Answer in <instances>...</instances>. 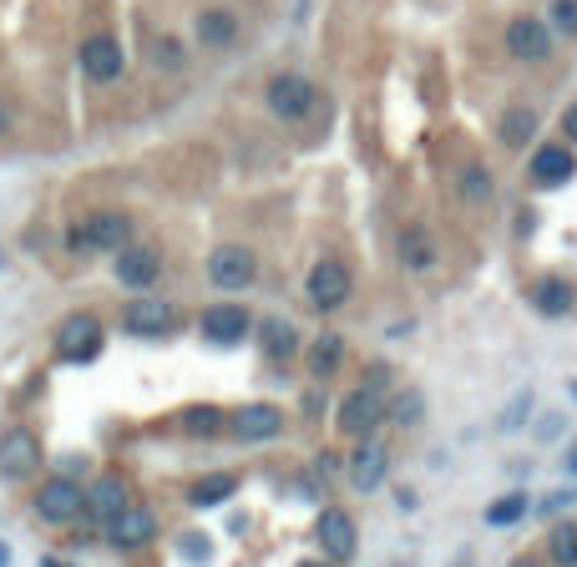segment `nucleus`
<instances>
[{
  "instance_id": "1",
  "label": "nucleus",
  "mask_w": 577,
  "mask_h": 567,
  "mask_svg": "<svg viewBox=\"0 0 577 567\" xmlns=\"http://www.w3.org/2000/svg\"><path fill=\"white\" fill-rule=\"evenodd\" d=\"M122 243H132V218L127 213H92L81 228H71L76 254H117Z\"/></svg>"
},
{
  "instance_id": "2",
  "label": "nucleus",
  "mask_w": 577,
  "mask_h": 567,
  "mask_svg": "<svg viewBox=\"0 0 577 567\" xmlns=\"http://www.w3.org/2000/svg\"><path fill=\"white\" fill-rule=\"evenodd\" d=\"M385 421V395H380V385H355L345 400H340V411H335V426L345 431V436H370L375 426Z\"/></svg>"
},
{
  "instance_id": "3",
  "label": "nucleus",
  "mask_w": 577,
  "mask_h": 567,
  "mask_svg": "<svg viewBox=\"0 0 577 567\" xmlns=\"http://www.w3.org/2000/svg\"><path fill=\"white\" fill-rule=\"evenodd\" d=\"M102 350V319L97 314H66L61 330H56V355L66 365H87Z\"/></svg>"
},
{
  "instance_id": "4",
  "label": "nucleus",
  "mask_w": 577,
  "mask_h": 567,
  "mask_svg": "<svg viewBox=\"0 0 577 567\" xmlns=\"http://www.w3.org/2000/svg\"><path fill=\"white\" fill-rule=\"evenodd\" d=\"M122 324L127 335H142V340H157V335H173L178 330V309L168 299H152V294H137L127 309H122Z\"/></svg>"
},
{
  "instance_id": "5",
  "label": "nucleus",
  "mask_w": 577,
  "mask_h": 567,
  "mask_svg": "<svg viewBox=\"0 0 577 567\" xmlns=\"http://www.w3.org/2000/svg\"><path fill=\"white\" fill-rule=\"evenodd\" d=\"M81 502H87V492H81L71 476H51L41 492H36V512H41V522H51V527L76 522V517H81Z\"/></svg>"
},
{
  "instance_id": "6",
  "label": "nucleus",
  "mask_w": 577,
  "mask_h": 567,
  "mask_svg": "<svg viewBox=\"0 0 577 567\" xmlns=\"http://www.w3.org/2000/svg\"><path fill=\"white\" fill-rule=\"evenodd\" d=\"M345 299H350V269L340 259H319L309 269V304L324 309V314H335Z\"/></svg>"
},
{
  "instance_id": "7",
  "label": "nucleus",
  "mask_w": 577,
  "mask_h": 567,
  "mask_svg": "<svg viewBox=\"0 0 577 567\" xmlns=\"http://www.w3.org/2000/svg\"><path fill=\"white\" fill-rule=\"evenodd\" d=\"M36 466H41V441L26 426H11L6 436H0V476H6V481H26Z\"/></svg>"
},
{
  "instance_id": "8",
  "label": "nucleus",
  "mask_w": 577,
  "mask_h": 567,
  "mask_svg": "<svg viewBox=\"0 0 577 567\" xmlns=\"http://www.w3.org/2000/svg\"><path fill=\"white\" fill-rule=\"evenodd\" d=\"M269 107H274V117H284V122H299L309 107H314V87L304 76H294V71H284V76H274L269 81Z\"/></svg>"
},
{
  "instance_id": "9",
  "label": "nucleus",
  "mask_w": 577,
  "mask_h": 567,
  "mask_svg": "<svg viewBox=\"0 0 577 567\" xmlns=\"http://www.w3.org/2000/svg\"><path fill=\"white\" fill-rule=\"evenodd\" d=\"M208 279H213L218 289H243V284H254V254L238 249V243H228V249H213V254H208Z\"/></svg>"
},
{
  "instance_id": "10",
  "label": "nucleus",
  "mask_w": 577,
  "mask_h": 567,
  "mask_svg": "<svg viewBox=\"0 0 577 567\" xmlns=\"http://www.w3.org/2000/svg\"><path fill=\"white\" fill-rule=\"evenodd\" d=\"M385 471H390V451H385V441L360 436V451L350 456V486H355V492H375V486L385 481Z\"/></svg>"
},
{
  "instance_id": "11",
  "label": "nucleus",
  "mask_w": 577,
  "mask_h": 567,
  "mask_svg": "<svg viewBox=\"0 0 577 567\" xmlns=\"http://www.w3.org/2000/svg\"><path fill=\"white\" fill-rule=\"evenodd\" d=\"M507 51H512L517 61H547V56H552V36H547V26H542L537 16H517V21L507 26Z\"/></svg>"
},
{
  "instance_id": "12",
  "label": "nucleus",
  "mask_w": 577,
  "mask_h": 567,
  "mask_svg": "<svg viewBox=\"0 0 577 567\" xmlns=\"http://www.w3.org/2000/svg\"><path fill=\"white\" fill-rule=\"evenodd\" d=\"M314 537H319V547H324L329 557H340V562H350V557H355V522H350V512H340V507L319 512Z\"/></svg>"
},
{
  "instance_id": "13",
  "label": "nucleus",
  "mask_w": 577,
  "mask_h": 567,
  "mask_svg": "<svg viewBox=\"0 0 577 567\" xmlns=\"http://www.w3.org/2000/svg\"><path fill=\"white\" fill-rule=\"evenodd\" d=\"M107 537L117 542V547H147L152 537H157V517L147 512V507H122L112 522H107Z\"/></svg>"
},
{
  "instance_id": "14",
  "label": "nucleus",
  "mask_w": 577,
  "mask_h": 567,
  "mask_svg": "<svg viewBox=\"0 0 577 567\" xmlns=\"http://www.w3.org/2000/svg\"><path fill=\"white\" fill-rule=\"evenodd\" d=\"M203 335L213 340V345H238L243 335H249V309H238V304H213V309H203Z\"/></svg>"
},
{
  "instance_id": "15",
  "label": "nucleus",
  "mask_w": 577,
  "mask_h": 567,
  "mask_svg": "<svg viewBox=\"0 0 577 567\" xmlns=\"http://www.w3.org/2000/svg\"><path fill=\"white\" fill-rule=\"evenodd\" d=\"M279 426H284V416L274 411V405H243V411L228 416V431L238 441H274Z\"/></svg>"
},
{
  "instance_id": "16",
  "label": "nucleus",
  "mask_w": 577,
  "mask_h": 567,
  "mask_svg": "<svg viewBox=\"0 0 577 567\" xmlns=\"http://www.w3.org/2000/svg\"><path fill=\"white\" fill-rule=\"evenodd\" d=\"M157 269H162L157 249H137V243H122V249H117V279H122L127 289H137V294L152 289Z\"/></svg>"
},
{
  "instance_id": "17",
  "label": "nucleus",
  "mask_w": 577,
  "mask_h": 567,
  "mask_svg": "<svg viewBox=\"0 0 577 567\" xmlns=\"http://www.w3.org/2000/svg\"><path fill=\"white\" fill-rule=\"evenodd\" d=\"M122 507H127V481H122V476H97L92 492H87V502H81V512H87L92 522H102V527H107Z\"/></svg>"
},
{
  "instance_id": "18",
  "label": "nucleus",
  "mask_w": 577,
  "mask_h": 567,
  "mask_svg": "<svg viewBox=\"0 0 577 567\" xmlns=\"http://www.w3.org/2000/svg\"><path fill=\"white\" fill-rule=\"evenodd\" d=\"M572 173H577V157H572L567 147H557V142H547V147L532 157V183H537V188H562Z\"/></svg>"
},
{
  "instance_id": "19",
  "label": "nucleus",
  "mask_w": 577,
  "mask_h": 567,
  "mask_svg": "<svg viewBox=\"0 0 577 567\" xmlns=\"http://www.w3.org/2000/svg\"><path fill=\"white\" fill-rule=\"evenodd\" d=\"M81 71H87L92 81H112L122 71V46L112 36H92L81 41Z\"/></svg>"
},
{
  "instance_id": "20",
  "label": "nucleus",
  "mask_w": 577,
  "mask_h": 567,
  "mask_svg": "<svg viewBox=\"0 0 577 567\" xmlns=\"http://www.w3.org/2000/svg\"><path fill=\"white\" fill-rule=\"evenodd\" d=\"M304 360H309V375H314V380L340 375V365H345V335H335V330L314 335V345L304 350Z\"/></svg>"
},
{
  "instance_id": "21",
  "label": "nucleus",
  "mask_w": 577,
  "mask_h": 567,
  "mask_svg": "<svg viewBox=\"0 0 577 567\" xmlns=\"http://www.w3.org/2000/svg\"><path fill=\"white\" fill-rule=\"evenodd\" d=\"M400 264L405 269H416V274H426L431 264H436V238L426 233V228H400Z\"/></svg>"
},
{
  "instance_id": "22",
  "label": "nucleus",
  "mask_w": 577,
  "mask_h": 567,
  "mask_svg": "<svg viewBox=\"0 0 577 567\" xmlns=\"http://www.w3.org/2000/svg\"><path fill=\"white\" fill-rule=\"evenodd\" d=\"M233 492H238V476H233V471H213V476H203V481L188 486V502H193V507H218V502H228Z\"/></svg>"
},
{
  "instance_id": "23",
  "label": "nucleus",
  "mask_w": 577,
  "mask_h": 567,
  "mask_svg": "<svg viewBox=\"0 0 577 567\" xmlns=\"http://www.w3.org/2000/svg\"><path fill=\"white\" fill-rule=\"evenodd\" d=\"M233 36H238V16H233V11H203V16H198V41H203L208 51L233 46Z\"/></svg>"
},
{
  "instance_id": "24",
  "label": "nucleus",
  "mask_w": 577,
  "mask_h": 567,
  "mask_svg": "<svg viewBox=\"0 0 577 567\" xmlns=\"http://www.w3.org/2000/svg\"><path fill=\"white\" fill-rule=\"evenodd\" d=\"M532 304L542 314H567L572 309V284L567 279H537L532 284Z\"/></svg>"
},
{
  "instance_id": "25",
  "label": "nucleus",
  "mask_w": 577,
  "mask_h": 567,
  "mask_svg": "<svg viewBox=\"0 0 577 567\" xmlns=\"http://www.w3.org/2000/svg\"><path fill=\"white\" fill-rule=\"evenodd\" d=\"M264 350L274 355V360H289L294 350H299V335H294V324H284V319H264Z\"/></svg>"
},
{
  "instance_id": "26",
  "label": "nucleus",
  "mask_w": 577,
  "mask_h": 567,
  "mask_svg": "<svg viewBox=\"0 0 577 567\" xmlns=\"http://www.w3.org/2000/svg\"><path fill=\"white\" fill-rule=\"evenodd\" d=\"M547 557L557 567H577V522H562L547 532Z\"/></svg>"
},
{
  "instance_id": "27",
  "label": "nucleus",
  "mask_w": 577,
  "mask_h": 567,
  "mask_svg": "<svg viewBox=\"0 0 577 567\" xmlns=\"http://www.w3.org/2000/svg\"><path fill=\"white\" fill-rule=\"evenodd\" d=\"M456 193H461L466 203H486V198H491V173L481 168V162H466V168L456 173Z\"/></svg>"
},
{
  "instance_id": "28",
  "label": "nucleus",
  "mask_w": 577,
  "mask_h": 567,
  "mask_svg": "<svg viewBox=\"0 0 577 567\" xmlns=\"http://www.w3.org/2000/svg\"><path fill=\"white\" fill-rule=\"evenodd\" d=\"M532 132H537V117H532L527 107H512V112L502 117V142H507V147H522V142H532Z\"/></svg>"
},
{
  "instance_id": "29",
  "label": "nucleus",
  "mask_w": 577,
  "mask_h": 567,
  "mask_svg": "<svg viewBox=\"0 0 577 567\" xmlns=\"http://www.w3.org/2000/svg\"><path fill=\"white\" fill-rule=\"evenodd\" d=\"M183 426H188V436H218L223 431V411H218V405H193V411H183Z\"/></svg>"
},
{
  "instance_id": "30",
  "label": "nucleus",
  "mask_w": 577,
  "mask_h": 567,
  "mask_svg": "<svg viewBox=\"0 0 577 567\" xmlns=\"http://www.w3.org/2000/svg\"><path fill=\"white\" fill-rule=\"evenodd\" d=\"M522 512H527V497L512 492V497H502V502H491V507H486V522H491V527H512Z\"/></svg>"
},
{
  "instance_id": "31",
  "label": "nucleus",
  "mask_w": 577,
  "mask_h": 567,
  "mask_svg": "<svg viewBox=\"0 0 577 567\" xmlns=\"http://www.w3.org/2000/svg\"><path fill=\"white\" fill-rule=\"evenodd\" d=\"M390 416H395L400 426H416V421H421V395H416V390H405V395L395 400V411H390Z\"/></svg>"
},
{
  "instance_id": "32",
  "label": "nucleus",
  "mask_w": 577,
  "mask_h": 567,
  "mask_svg": "<svg viewBox=\"0 0 577 567\" xmlns=\"http://www.w3.org/2000/svg\"><path fill=\"white\" fill-rule=\"evenodd\" d=\"M157 66H183V46L162 36V41H157Z\"/></svg>"
},
{
  "instance_id": "33",
  "label": "nucleus",
  "mask_w": 577,
  "mask_h": 567,
  "mask_svg": "<svg viewBox=\"0 0 577 567\" xmlns=\"http://www.w3.org/2000/svg\"><path fill=\"white\" fill-rule=\"evenodd\" d=\"M552 16H557V26H562V31H577V0H557Z\"/></svg>"
},
{
  "instance_id": "34",
  "label": "nucleus",
  "mask_w": 577,
  "mask_h": 567,
  "mask_svg": "<svg viewBox=\"0 0 577 567\" xmlns=\"http://www.w3.org/2000/svg\"><path fill=\"white\" fill-rule=\"evenodd\" d=\"M183 552H188L193 562H203V557H208V542H203L198 532H188V537H183Z\"/></svg>"
},
{
  "instance_id": "35",
  "label": "nucleus",
  "mask_w": 577,
  "mask_h": 567,
  "mask_svg": "<svg viewBox=\"0 0 577 567\" xmlns=\"http://www.w3.org/2000/svg\"><path fill=\"white\" fill-rule=\"evenodd\" d=\"M562 132H567V142H577V102L562 112Z\"/></svg>"
},
{
  "instance_id": "36",
  "label": "nucleus",
  "mask_w": 577,
  "mask_h": 567,
  "mask_svg": "<svg viewBox=\"0 0 577 567\" xmlns=\"http://www.w3.org/2000/svg\"><path fill=\"white\" fill-rule=\"evenodd\" d=\"M6 127H11V112H6V102H0V137H6Z\"/></svg>"
},
{
  "instance_id": "37",
  "label": "nucleus",
  "mask_w": 577,
  "mask_h": 567,
  "mask_svg": "<svg viewBox=\"0 0 577 567\" xmlns=\"http://www.w3.org/2000/svg\"><path fill=\"white\" fill-rule=\"evenodd\" d=\"M512 567H542V562H537V557H517Z\"/></svg>"
},
{
  "instance_id": "38",
  "label": "nucleus",
  "mask_w": 577,
  "mask_h": 567,
  "mask_svg": "<svg viewBox=\"0 0 577 567\" xmlns=\"http://www.w3.org/2000/svg\"><path fill=\"white\" fill-rule=\"evenodd\" d=\"M0 567H11V547L6 542H0Z\"/></svg>"
},
{
  "instance_id": "39",
  "label": "nucleus",
  "mask_w": 577,
  "mask_h": 567,
  "mask_svg": "<svg viewBox=\"0 0 577 567\" xmlns=\"http://www.w3.org/2000/svg\"><path fill=\"white\" fill-rule=\"evenodd\" d=\"M41 567H66V562L61 557H41Z\"/></svg>"
},
{
  "instance_id": "40",
  "label": "nucleus",
  "mask_w": 577,
  "mask_h": 567,
  "mask_svg": "<svg viewBox=\"0 0 577 567\" xmlns=\"http://www.w3.org/2000/svg\"><path fill=\"white\" fill-rule=\"evenodd\" d=\"M572 471H577V451H572Z\"/></svg>"
},
{
  "instance_id": "41",
  "label": "nucleus",
  "mask_w": 577,
  "mask_h": 567,
  "mask_svg": "<svg viewBox=\"0 0 577 567\" xmlns=\"http://www.w3.org/2000/svg\"><path fill=\"white\" fill-rule=\"evenodd\" d=\"M299 567H319V562H299Z\"/></svg>"
}]
</instances>
